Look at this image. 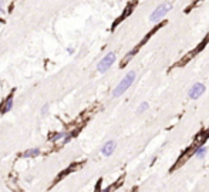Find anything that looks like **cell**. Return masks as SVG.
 I'll use <instances>...</instances> for the list:
<instances>
[{
  "instance_id": "1",
  "label": "cell",
  "mask_w": 209,
  "mask_h": 192,
  "mask_svg": "<svg viewBox=\"0 0 209 192\" xmlns=\"http://www.w3.org/2000/svg\"><path fill=\"white\" fill-rule=\"evenodd\" d=\"M135 77H137V74H135V71H129L127 76L124 77L121 81L118 82V86L115 88H114L113 91V97H120V95H123L127 90H128L131 86H132V82H134Z\"/></svg>"
},
{
  "instance_id": "2",
  "label": "cell",
  "mask_w": 209,
  "mask_h": 192,
  "mask_svg": "<svg viewBox=\"0 0 209 192\" xmlns=\"http://www.w3.org/2000/svg\"><path fill=\"white\" fill-rule=\"evenodd\" d=\"M172 9V4H171V2H164L162 4H159L158 7H156L155 10L151 13V16H150V22L152 23H156V22H159V20H162L164 17L169 13V10Z\"/></svg>"
},
{
  "instance_id": "3",
  "label": "cell",
  "mask_w": 209,
  "mask_h": 192,
  "mask_svg": "<svg viewBox=\"0 0 209 192\" xmlns=\"http://www.w3.org/2000/svg\"><path fill=\"white\" fill-rule=\"evenodd\" d=\"M114 61H115V54L114 53H108L107 56H104L101 58V61L98 63V66H97L98 73H105L114 64Z\"/></svg>"
},
{
  "instance_id": "4",
  "label": "cell",
  "mask_w": 209,
  "mask_h": 192,
  "mask_svg": "<svg viewBox=\"0 0 209 192\" xmlns=\"http://www.w3.org/2000/svg\"><path fill=\"white\" fill-rule=\"evenodd\" d=\"M205 90H206L205 84H202V82H195L192 87L189 88L188 95H189V98H191V100H198L199 97L205 93Z\"/></svg>"
},
{
  "instance_id": "5",
  "label": "cell",
  "mask_w": 209,
  "mask_h": 192,
  "mask_svg": "<svg viewBox=\"0 0 209 192\" xmlns=\"http://www.w3.org/2000/svg\"><path fill=\"white\" fill-rule=\"evenodd\" d=\"M115 148H117V142L115 141H107V142L104 144V147L101 148V154L104 155V157H111L113 155V152L115 151Z\"/></svg>"
},
{
  "instance_id": "6",
  "label": "cell",
  "mask_w": 209,
  "mask_h": 192,
  "mask_svg": "<svg viewBox=\"0 0 209 192\" xmlns=\"http://www.w3.org/2000/svg\"><path fill=\"white\" fill-rule=\"evenodd\" d=\"M206 152H208V148H206L205 145H199V147H195V148H193V157L198 158V159H204Z\"/></svg>"
},
{
  "instance_id": "7",
  "label": "cell",
  "mask_w": 209,
  "mask_h": 192,
  "mask_svg": "<svg viewBox=\"0 0 209 192\" xmlns=\"http://www.w3.org/2000/svg\"><path fill=\"white\" fill-rule=\"evenodd\" d=\"M38 154H40V149L38 148H30L22 154V158H36Z\"/></svg>"
},
{
  "instance_id": "8",
  "label": "cell",
  "mask_w": 209,
  "mask_h": 192,
  "mask_svg": "<svg viewBox=\"0 0 209 192\" xmlns=\"http://www.w3.org/2000/svg\"><path fill=\"white\" fill-rule=\"evenodd\" d=\"M138 49H139V46H137V47H135V49H132L131 51H129V53H127V56H125V57L123 58V61H121V67H124L125 64H127V63H128V61L132 60V57H134L135 53L138 51Z\"/></svg>"
},
{
  "instance_id": "9",
  "label": "cell",
  "mask_w": 209,
  "mask_h": 192,
  "mask_svg": "<svg viewBox=\"0 0 209 192\" xmlns=\"http://www.w3.org/2000/svg\"><path fill=\"white\" fill-rule=\"evenodd\" d=\"M13 108V95H9V98L5 101V104L2 107V112H9V111Z\"/></svg>"
},
{
  "instance_id": "10",
  "label": "cell",
  "mask_w": 209,
  "mask_h": 192,
  "mask_svg": "<svg viewBox=\"0 0 209 192\" xmlns=\"http://www.w3.org/2000/svg\"><path fill=\"white\" fill-rule=\"evenodd\" d=\"M67 134H68V132H65V131L57 132V134H53V137H50V140H51L53 142H59V141H63V140L67 137Z\"/></svg>"
},
{
  "instance_id": "11",
  "label": "cell",
  "mask_w": 209,
  "mask_h": 192,
  "mask_svg": "<svg viewBox=\"0 0 209 192\" xmlns=\"http://www.w3.org/2000/svg\"><path fill=\"white\" fill-rule=\"evenodd\" d=\"M148 108H150V104H148L147 101H144V103H142V104H141V105L138 107L137 112H138V114H142V112H145V111L148 110Z\"/></svg>"
},
{
  "instance_id": "12",
  "label": "cell",
  "mask_w": 209,
  "mask_h": 192,
  "mask_svg": "<svg viewBox=\"0 0 209 192\" xmlns=\"http://www.w3.org/2000/svg\"><path fill=\"white\" fill-rule=\"evenodd\" d=\"M7 185H9V187H10L11 189H13V191H16V192H19V191H20V189H19V188L16 187V184H14V181H13V179H9V182H7Z\"/></svg>"
},
{
  "instance_id": "13",
  "label": "cell",
  "mask_w": 209,
  "mask_h": 192,
  "mask_svg": "<svg viewBox=\"0 0 209 192\" xmlns=\"http://www.w3.org/2000/svg\"><path fill=\"white\" fill-rule=\"evenodd\" d=\"M47 112H48V104H46L41 108V115H47Z\"/></svg>"
},
{
  "instance_id": "14",
  "label": "cell",
  "mask_w": 209,
  "mask_h": 192,
  "mask_svg": "<svg viewBox=\"0 0 209 192\" xmlns=\"http://www.w3.org/2000/svg\"><path fill=\"white\" fill-rule=\"evenodd\" d=\"M67 51H68L70 54H73V53H74V49H73V47H70V49L67 50Z\"/></svg>"
},
{
  "instance_id": "15",
  "label": "cell",
  "mask_w": 209,
  "mask_h": 192,
  "mask_svg": "<svg viewBox=\"0 0 209 192\" xmlns=\"http://www.w3.org/2000/svg\"><path fill=\"white\" fill-rule=\"evenodd\" d=\"M2 4H3V0H0V10H2Z\"/></svg>"
}]
</instances>
